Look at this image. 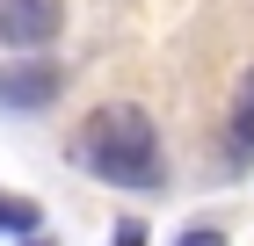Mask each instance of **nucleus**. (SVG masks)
<instances>
[{"label": "nucleus", "mask_w": 254, "mask_h": 246, "mask_svg": "<svg viewBox=\"0 0 254 246\" xmlns=\"http://www.w3.org/2000/svg\"><path fill=\"white\" fill-rule=\"evenodd\" d=\"M73 159L87 174H102L109 189H160V131H153V116L131 109V101H102L87 123H80L73 138Z\"/></svg>", "instance_id": "f257e3e1"}, {"label": "nucleus", "mask_w": 254, "mask_h": 246, "mask_svg": "<svg viewBox=\"0 0 254 246\" xmlns=\"http://www.w3.org/2000/svg\"><path fill=\"white\" fill-rule=\"evenodd\" d=\"M51 37H59V0H0V44L44 51Z\"/></svg>", "instance_id": "f03ea898"}, {"label": "nucleus", "mask_w": 254, "mask_h": 246, "mask_svg": "<svg viewBox=\"0 0 254 246\" xmlns=\"http://www.w3.org/2000/svg\"><path fill=\"white\" fill-rule=\"evenodd\" d=\"M51 101H59V65H44V58L0 65V109H51Z\"/></svg>", "instance_id": "7ed1b4c3"}, {"label": "nucleus", "mask_w": 254, "mask_h": 246, "mask_svg": "<svg viewBox=\"0 0 254 246\" xmlns=\"http://www.w3.org/2000/svg\"><path fill=\"white\" fill-rule=\"evenodd\" d=\"M233 159H254V73L233 95Z\"/></svg>", "instance_id": "20e7f679"}, {"label": "nucleus", "mask_w": 254, "mask_h": 246, "mask_svg": "<svg viewBox=\"0 0 254 246\" xmlns=\"http://www.w3.org/2000/svg\"><path fill=\"white\" fill-rule=\"evenodd\" d=\"M37 225H44V217H37V203H22V196L7 203V196H0V232H29V239H37Z\"/></svg>", "instance_id": "39448f33"}, {"label": "nucleus", "mask_w": 254, "mask_h": 246, "mask_svg": "<svg viewBox=\"0 0 254 246\" xmlns=\"http://www.w3.org/2000/svg\"><path fill=\"white\" fill-rule=\"evenodd\" d=\"M182 246H225V232H182Z\"/></svg>", "instance_id": "423d86ee"}, {"label": "nucleus", "mask_w": 254, "mask_h": 246, "mask_svg": "<svg viewBox=\"0 0 254 246\" xmlns=\"http://www.w3.org/2000/svg\"><path fill=\"white\" fill-rule=\"evenodd\" d=\"M117 246H145V232H138V225H117Z\"/></svg>", "instance_id": "0eeeda50"}, {"label": "nucleus", "mask_w": 254, "mask_h": 246, "mask_svg": "<svg viewBox=\"0 0 254 246\" xmlns=\"http://www.w3.org/2000/svg\"><path fill=\"white\" fill-rule=\"evenodd\" d=\"M29 246H51V239H29Z\"/></svg>", "instance_id": "6e6552de"}]
</instances>
